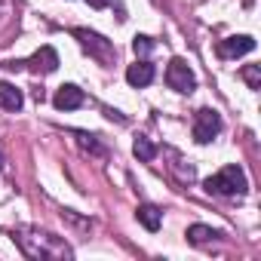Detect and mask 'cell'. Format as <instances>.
<instances>
[{"label": "cell", "mask_w": 261, "mask_h": 261, "mask_svg": "<svg viewBox=\"0 0 261 261\" xmlns=\"http://www.w3.org/2000/svg\"><path fill=\"white\" fill-rule=\"evenodd\" d=\"M16 240H19V246H22V252H25L28 258H71V249H68L62 240L49 237V233L19 230Z\"/></svg>", "instance_id": "obj_1"}, {"label": "cell", "mask_w": 261, "mask_h": 261, "mask_svg": "<svg viewBox=\"0 0 261 261\" xmlns=\"http://www.w3.org/2000/svg\"><path fill=\"white\" fill-rule=\"evenodd\" d=\"M206 191L221 194V197H243L249 191V181H246V172L240 166H224L218 175L206 178Z\"/></svg>", "instance_id": "obj_2"}, {"label": "cell", "mask_w": 261, "mask_h": 261, "mask_svg": "<svg viewBox=\"0 0 261 261\" xmlns=\"http://www.w3.org/2000/svg\"><path fill=\"white\" fill-rule=\"evenodd\" d=\"M218 133H221V114L212 111V108L197 111V117H194V142L209 145Z\"/></svg>", "instance_id": "obj_3"}, {"label": "cell", "mask_w": 261, "mask_h": 261, "mask_svg": "<svg viewBox=\"0 0 261 261\" xmlns=\"http://www.w3.org/2000/svg\"><path fill=\"white\" fill-rule=\"evenodd\" d=\"M166 83H169V89H175V92H194L197 77H194V71H191V65H188L185 59H172L169 68H166Z\"/></svg>", "instance_id": "obj_4"}, {"label": "cell", "mask_w": 261, "mask_h": 261, "mask_svg": "<svg viewBox=\"0 0 261 261\" xmlns=\"http://www.w3.org/2000/svg\"><path fill=\"white\" fill-rule=\"evenodd\" d=\"M74 37L83 43V49H86L92 59H98V62H111V59H114V46H111L105 37H98V34H92V31H86V28H77Z\"/></svg>", "instance_id": "obj_5"}, {"label": "cell", "mask_w": 261, "mask_h": 261, "mask_svg": "<svg viewBox=\"0 0 261 261\" xmlns=\"http://www.w3.org/2000/svg\"><path fill=\"white\" fill-rule=\"evenodd\" d=\"M252 49H255V40H252L249 34L224 37V40L218 43V56H221V59H240V56H246V53H252Z\"/></svg>", "instance_id": "obj_6"}, {"label": "cell", "mask_w": 261, "mask_h": 261, "mask_svg": "<svg viewBox=\"0 0 261 261\" xmlns=\"http://www.w3.org/2000/svg\"><path fill=\"white\" fill-rule=\"evenodd\" d=\"M34 74H53L56 68H59V53L53 49V46H40L34 56H31V62H25Z\"/></svg>", "instance_id": "obj_7"}, {"label": "cell", "mask_w": 261, "mask_h": 261, "mask_svg": "<svg viewBox=\"0 0 261 261\" xmlns=\"http://www.w3.org/2000/svg\"><path fill=\"white\" fill-rule=\"evenodd\" d=\"M83 101H86V95H83V89H77L74 83L59 86V92L53 95V105H56L59 111H74V108H80Z\"/></svg>", "instance_id": "obj_8"}, {"label": "cell", "mask_w": 261, "mask_h": 261, "mask_svg": "<svg viewBox=\"0 0 261 261\" xmlns=\"http://www.w3.org/2000/svg\"><path fill=\"white\" fill-rule=\"evenodd\" d=\"M151 80H154V65L145 62V59H139L136 65H129V68H126V83H129V86L142 89V86H148Z\"/></svg>", "instance_id": "obj_9"}, {"label": "cell", "mask_w": 261, "mask_h": 261, "mask_svg": "<svg viewBox=\"0 0 261 261\" xmlns=\"http://www.w3.org/2000/svg\"><path fill=\"white\" fill-rule=\"evenodd\" d=\"M0 105H4L7 111H22V105H25L22 89H16V86L7 83V80H0Z\"/></svg>", "instance_id": "obj_10"}, {"label": "cell", "mask_w": 261, "mask_h": 261, "mask_svg": "<svg viewBox=\"0 0 261 261\" xmlns=\"http://www.w3.org/2000/svg\"><path fill=\"white\" fill-rule=\"evenodd\" d=\"M136 215H139V221H142L148 230H160V221H163V218H160V209H157V206H151V203H142Z\"/></svg>", "instance_id": "obj_11"}, {"label": "cell", "mask_w": 261, "mask_h": 261, "mask_svg": "<svg viewBox=\"0 0 261 261\" xmlns=\"http://www.w3.org/2000/svg\"><path fill=\"white\" fill-rule=\"evenodd\" d=\"M212 237H218V233H215L212 227H206V224H191V227H188V240L197 243V246H200V243H209Z\"/></svg>", "instance_id": "obj_12"}, {"label": "cell", "mask_w": 261, "mask_h": 261, "mask_svg": "<svg viewBox=\"0 0 261 261\" xmlns=\"http://www.w3.org/2000/svg\"><path fill=\"white\" fill-rule=\"evenodd\" d=\"M133 151H136V157L142 160V163H151L154 157H157V148L148 142V139H136V145H133Z\"/></svg>", "instance_id": "obj_13"}, {"label": "cell", "mask_w": 261, "mask_h": 261, "mask_svg": "<svg viewBox=\"0 0 261 261\" xmlns=\"http://www.w3.org/2000/svg\"><path fill=\"white\" fill-rule=\"evenodd\" d=\"M133 49H136V56H142V59H145V56H151V53H154V40H151V37H145V34H136V37H133Z\"/></svg>", "instance_id": "obj_14"}, {"label": "cell", "mask_w": 261, "mask_h": 261, "mask_svg": "<svg viewBox=\"0 0 261 261\" xmlns=\"http://www.w3.org/2000/svg\"><path fill=\"white\" fill-rule=\"evenodd\" d=\"M243 77H246V83H249L252 89H258V86H261V71H258V65L243 68Z\"/></svg>", "instance_id": "obj_15"}, {"label": "cell", "mask_w": 261, "mask_h": 261, "mask_svg": "<svg viewBox=\"0 0 261 261\" xmlns=\"http://www.w3.org/2000/svg\"><path fill=\"white\" fill-rule=\"evenodd\" d=\"M77 139H80V145H83V148H89V151L101 154V145H98V142H92L95 136H83V133H77Z\"/></svg>", "instance_id": "obj_16"}, {"label": "cell", "mask_w": 261, "mask_h": 261, "mask_svg": "<svg viewBox=\"0 0 261 261\" xmlns=\"http://www.w3.org/2000/svg\"><path fill=\"white\" fill-rule=\"evenodd\" d=\"M89 7L92 10H105V7H111V0H89Z\"/></svg>", "instance_id": "obj_17"}, {"label": "cell", "mask_w": 261, "mask_h": 261, "mask_svg": "<svg viewBox=\"0 0 261 261\" xmlns=\"http://www.w3.org/2000/svg\"><path fill=\"white\" fill-rule=\"evenodd\" d=\"M0 169H4V163H0Z\"/></svg>", "instance_id": "obj_18"}]
</instances>
